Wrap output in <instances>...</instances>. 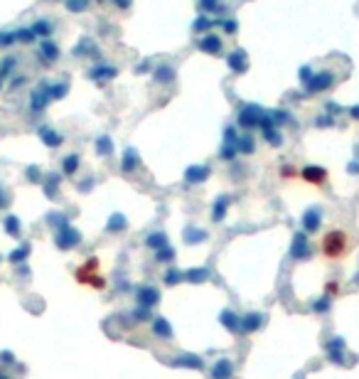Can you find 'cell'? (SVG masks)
<instances>
[{
	"instance_id": "ffe728a7",
	"label": "cell",
	"mask_w": 359,
	"mask_h": 379,
	"mask_svg": "<svg viewBox=\"0 0 359 379\" xmlns=\"http://www.w3.org/2000/svg\"><path fill=\"white\" fill-rule=\"evenodd\" d=\"M111 150H113V143H111V138L103 133V136H99L96 138V153L99 155H111Z\"/></svg>"
},
{
	"instance_id": "ab89813d",
	"label": "cell",
	"mask_w": 359,
	"mask_h": 379,
	"mask_svg": "<svg viewBox=\"0 0 359 379\" xmlns=\"http://www.w3.org/2000/svg\"><path fill=\"white\" fill-rule=\"evenodd\" d=\"M113 3L121 8V10H131V5H133V0H113Z\"/></svg>"
},
{
	"instance_id": "484cf974",
	"label": "cell",
	"mask_w": 359,
	"mask_h": 379,
	"mask_svg": "<svg viewBox=\"0 0 359 379\" xmlns=\"http://www.w3.org/2000/svg\"><path fill=\"white\" fill-rule=\"evenodd\" d=\"M64 5L69 13H84L89 8V0H64Z\"/></svg>"
},
{
	"instance_id": "cb8c5ba5",
	"label": "cell",
	"mask_w": 359,
	"mask_h": 379,
	"mask_svg": "<svg viewBox=\"0 0 359 379\" xmlns=\"http://www.w3.org/2000/svg\"><path fill=\"white\" fill-rule=\"evenodd\" d=\"M271 119H273V123L281 128L283 123H288L291 121V113L286 111V108H278V111H271Z\"/></svg>"
},
{
	"instance_id": "30bf717a",
	"label": "cell",
	"mask_w": 359,
	"mask_h": 379,
	"mask_svg": "<svg viewBox=\"0 0 359 379\" xmlns=\"http://www.w3.org/2000/svg\"><path fill=\"white\" fill-rule=\"evenodd\" d=\"M79 241V234L74 232V226H59V234H57V246L69 249Z\"/></svg>"
},
{
	"instance_id": "7dc6e473",
	"label": "cell",
	"mask_w": 359,
	"mask_h": 379,
	"mask_svg": "<svg viewBox=\"0 0 359 379\" xmlns=\"http://www.w3.org/2000/svg\"><path fill=\"white\" fill-rule=\"evenodd\" d=\"M0 89H3V79H0Z\"/></svg>"
},
{
	"instance_id": "e575fe53",
	"label": "cell",
	"mask_w": 359,
	"mask_h": 379,
	"mask_svg": "<svg viewBox=\"0 0 359 379\" xmlns=\"http://www.w3.org/2000/svg\"><path fill=\"white\" fill-rule=\"evenodd\" d=\"M54 187H57V175H50V180H47V197H54Z\"/></svg>"
},
{
	"instance_id": "5bb4252c",
	"label": "cell",
	"mask_w": 359,
	"mask_h": 379,
	"mask_svg": "<svg viewBox=\"0 0 359 379\" xmlns=\"http://www.w3.org/2000/svg\"><path fill=\"white\" fill-rule=\"evenodd\" d=\"M37 133H39V138H42L50 148H57V145H62V143H64V136H62V133H57V131H54V128H50V126H42Z\"/></svg>"
},
{
	"instance_id": "7a4b0ae2",
	"label": "cell",
	"mask_w": 359,
	"mask_h": 379,
	"mask_svg": "<svg viewBox=\"0 0 359 379\" xmlns=\"http://www.w3.org/2000/svg\"><path fill=\"white\" fill-rule=\"evenodd\" d=\"M263 113H266V108H261L256 103H246L241 111L236 113V123L241 126V128H258Z\"/></svg>"
},
{
	"instance_id": "f6af8a7d",
	"label": "cell",
	"mask_w": 359,
	"mask_h": 379,
	"mask_svg": "<svg viewBox=\"0 0 359 379\" xmlns=\"http://www.w3.org/2000/svg\"><path fill=\"white\" fill-rule=\"evenodd\" d=\"M349 172H352V175L359 172V163H352V165H349Z\"/></svg>"
},
{
	"instance_id": "d6986e66",
	"label": "cell",
	"mask_w": 359,
	"mask_h": 379,
	"mask_svg": "<svg viewBox=\"0 0 359 379\" xmlns=\"http://www.w3.org/2000/svg\"><path fill=\"white\" fill-rule=\"evenodd\" d=\"M32 32H34V37H42V40H50V34L54 32V25H52L50 20H37V22L32 25Z\"/></svg>"
},
{
	"instance_id": "f1b7e54d",
	"label": "cell",
	"mask_w": 359,
	"mask_h": 379,
	"mask_svg": "<svg viewBox=\"0 0 359 379\" xmlns=\"http://www.w3.org/2000/svg\"><path fill=\"white\" fill-rule=\"evenodd\" d=\"M5 232H8L10 237H17V234H20V222H17V217H8V219H5Z\"/></svg>"
},
{
	"instance_id": "d590c367",
	"label": "cell",
	"mask_w": 359,
	"mask_h": 379,
	"mask_svg": "<svg viewBox=\"0 0 359 379\" xmlns=\"http://www.w3.org/2000/svg\"><path fill=\"white\" fill-rule=\"evenodd\" d=\"M207 234L205 232H192V226L187 229V241H197V239H205Z\"/></svg>"
},
{
	"instance_id": "8d00e7d4",
	"label": "cell",
	"mask_w": 359,
	"mask_h": 379,
	"mask_svg": "<svg viewBox=\"0 0 359 379\" xmlns=\"http://www.w3.org/2000/svg\"><path fill=\"white\" fill-rule=\"evenodd\" d=\"M315 126H320V128L332 126V119H330V116H317V119H315Z\"/></svg>"
},
{
	"instance_id": "44dd1931",
	"label": "cell",
	"mask_w": 359,
	"mask_h": 379,
	"mask_svg": "<svg viewBox=\"0 0 359 379\" xmlns=\"http://www.w3.org/2000/svg\"><path fill=\"white\" fill-rule=\"evenodd\" d=\"M15 40L22 42V45L34 42V32H32V27H20V30H15Z\"/></svg>"
},
{
	"instance_id": "4316f807",
	"label": "cell",
	"mask_w": 359,
	"mask_h": 379,
	"mask_svg": "<svg viewBox=\"0 0 359 379\" xmlns=\"http://www.w3.org/2000/svg\"><path fill=\"white\" fill-rule=\"evenodd\" d=\"M15 42H17L15 40V30H3V32H0V47H10Z\"/></svg>"
},
{
	"instance_id": "5b68a950",
	"label": "cell",
	"mask_w": 359,
	"mask_h": 379,
	"mask_svg": "<svg viewBox=\"0 0 359 379\" xmlns=\"http://www.w3.org/2000/svg\"><path fill=\"white\" fill-rule=\"evenodd\" d=\"M86 77L94 82V84H106V82H111V79H116L118 77V69L113 67V64H94L89 71H86Z\"/></svg>"
},
{
	"instance_id": "2e32d148",
	"label": "cell",
	"mask_w": 359,
	"mask_h": 379,
	"mask_svg": "<svg viewBox=\"0 0 359 379\" xmlns=\"http://www.w3.org/2000/svg\"><path fill=\"white\" fill-rule=\"evenodd\" d=\"M140 165V158H138V153H136V148H128L126 153H123V163H121V170L123 172H133L136 168Z\"/></svg>"
},
{
	"instance_id": "8992f818",
	"label": "cell",
	"mask_w": 359,
	"mask_h": 379,
	"mask_svg": "<svg viewBox=\"0 0 359 379\" xmlns=\"http://www.w3.org/2000/svg\"><path fill=\"white\" fill-rule=\"evenodd\" d=\"M197 50L205 52V54H212V57H219L224 52V42L219 34H202L197 40Z\"/></svg>"
},
{
	"instance_id": "ac0fdd59",
	"label": "cell",
	"mask_w": 359,
	"mask_h": 379,
	"mask_svg": "<svg viewBox=\"0 0 359 379\" xmlns=\"http://www.w3.org/2000/svg\"><path fill=\"white\" fill-rule=\"evenodd\" d=\"M96 52H99V50H96V45L89 40V37H84V40H82V42H79V45L74 47V57H89V54L99 57Z\"/></svg>"
},
{
	"instance_id": "f35d334b",
	"label": "cell",
	"mask_w": 359,
	"mask_h": 379,
	"mask_svg": "<svg viewBox=\"0 0 359 379\" xmlns=\"http://www.w3.org/2000/svg\"><path fill=\"white\" fill-rule=\"evenodd\" d=\"M148 69H150V62H140V64H136V74H148Z\"/></svg>"
},
{
	"instance_id": "3957f363",
	"label": "cell",
	"mask_w": 359,
	"mask_h": 379,
	"mask_svg": "<svg viewBox=\"0 0 359 379\" xmlns=\"http://www.w3.org/2000/svg\"><path fill=\"white\" fill-rule=\"evenodd\" d=\"M50 101H52V84H50V82H39V84L32 89V96H30V108H32V113L45 111Z\"/></svg>"
},
{
	"instance_id": "8fae6325",
	"label": "cell",
	"mask_w": 359,
	"mask_h": 379,
	"mask_svg": "<svg viewBox=\"0 0 359 379\" xmlns=\"http://www.w3.org/2000/svg\"><path fill=\"white\" fill-rule=\"evenodd\" d=\"M320 219H323V212L320 207H310L303 217V226H305V232H317V226H320Z\"/></svg>"
},
{
	"instance_id": "6da1fadb",
	"label": "cell",
	"mask_w": 359,
	"mask_h": 379,
	"mask_svg": "<svg viewBox=\"0 0 359 379\" xmlns=\"http://www.w3.org/2000/svg\"><path fill=\"white\" fill-rule=\"evenodd\" d=\"M323 254L327 258H340L347 254V234L335 229V232H327L325 239H323Z\"/></svg>"
},
{
	"instance_id": "ba28073f",
	"label": "cell",
	"mask_w": 359,
	"mask_h": 379,
	"mask_svg": "<svg viewBox=\"0 0 359 379\" xmlns=\"http://www.w3.org/2000/svg\"><path fill=\"white\" fill-rule=\"evenodd\" d=\"M226 64H229V69L234 74H244V71H249V54L244 50H234L226 57Z\"/></svg>"
},
{
	"instance_id": "b9f144b4",
	"label": "cell",
	"mask_w": 359,
	"mask_h": 379,
	"mask_svg": "<svg viewBox=\"0 0 359 379\" xmlns=\"http://www.w3.org/2000/svg\"><path fill=\"white\" fill-rule=\"evenodd\" d=\"M22 84H25V77H15L13 84H10V89H17V86H22Z\"/></svg>"
},
{
	"instance_id": "f546056e",
	"label": "cell",
	"mask_w": 359,
	"mask_h": 379,
	"mask_svg": "<svg viewBox=\"0 0 359 379\" xmlns=\"http://www.w3.org/2000/svg\"><path fill=\"white\" fill-rule=\"evenodd\" d=\"M219 27L224 34H236L239 32V22L236 20H219Z\"/></svg>"
},
{
	"instance_id": "bcb514c9",
	"label": "cell",
	"mask_w": 359,
	"mask_h": 379,
	"mask_svg": "<svg viewBox=\"0 0 359 379\" xmlns=\"http://www.w3.org/2000/svg\"><path fill=\"white\" fill-rule=\"evenodd\" d=\"M5 202V197H3V192H0V205H3Z\"/></svg>"
},
{
	"instance_id": "4fadbf2b",
	"label": "cell",
	"mask_w": 359,
	"mask_h": 379,
	"mask_svg": "<svg viewBox=\"0 0 359 379\" xmlns=\"http://www.w3.org/2000/svg\"><path fill=\"white\" fill-rule=\"evenodd\" d=\"M217 25H219V20H212L209 15H199V17L192 22V32H197V34H199V32H202V34H209Z\"/></svg>"
},
{
	"instance_id": "603a6c76",
	"label": "cell",
	"mask_w": 359,
	"mask_h": 379,
	"mask_svg": "<svg viewBox=\"0 0 359 379\" xmlns=\"http://www.w3.org/2000/svg\"><path fill=\"white\" fill-rule=\"evenodd\" d=\"M226 205H229V197L224 195V197H219L217 202H214V222H219V219H224V214H226Z\"/></svg>"
},
{
	"instance_id": "7bdbcfd3",
	"label": "cell",
	"mask_w": 359,
	"mask_h": 379,
	"mask_svg": "<svg viewBox=\"0 0 359 379\" xmlns=\"http://www.w3.org/2000/svg\"><path fill=\"white\" fill-rule=\"evenodd\" d=\"M349 116H352L354 121H359V106H352V108H349Z\"/></svg>"
},
{
	"instance_id": "d4e9b609",
	"label": "cell",
	"mask_w": 359,
	"mask_h": 379,
	"mask_svg": "<svg viewBox=\"0 0 359 379\" xmlns=\"http://www.w3.org/2000/svg\"><path fill=\"white\" fill-rule=\"evenodd\" d=\"M15 64H17V59H15V57H5V59H3V64H0V79L10 77L13 69H15Z\"/></svg>"
},
{
	"instance_id": "ee69618b",
	"label": "cell",
	"mask_w": 359,
	"mask_h": 379,
	"mask_svg": "<svg viewBox=\"0 0 359 379\" xmlns=\"http://www.w3.org/2000/svg\"><path fill=\"white\" fill-rule=\"evenodd\" d=\"M27 177H30V180H39V172H37V168H30Z\"/></svg>"
},
{
	"instance_id": "836d02e7",
	"label": "cell",
	"mask_w": 359,
	"mask_h": 379,
	"mask_svg": "<svg viewBox=\"0 0 359 379\" xmlns=\"http://www.w3.org/2000/svg\"><path fill=\"white\" fill-rule=\"evenodd\" d=\"M27 254H30V244H22V246H20V251H15L10 258H13V261H20V258H25Z\"/></svg>"
},
{
	"instance_id": "e0dca14e",
	"label": "cell",
	"mask_w": 359,
	"mask_h": 379,
	"mask_svg": "<svg viewBox=\"0 0 359 379\" xmlns=\"http://www.w3.org/2000/svg\"><path fill=\"white\" fill-rule=\"evenodd\" d=\"M185 177H187V182H202V180L209 177V168H207V165H192V168L185 172Z\"/></svg>"
},
{
	"instance_id": "277c9868",
	"label": "cell",
	"mask_w": 359,
	"mask_h": 379,
	"mask_svg": "<svg viewBox=\"0 0 359 379\" xmlns=\"http://www.w3.org/2000/svg\"><path fill=\"white\" fill-rule=\"evenodd\" d=\"M332 86H335V74L327 71V69L315 71V74H312V79L305 84L308 94H323V91H330Z\"/></svg>"
},
{
	"instance_id": "9a60e30c",
	"label": "cell",
	"mask_w": 359,
	"mask_h": 379,
	"mask_svg": "<svg viewBox=\"0 0 359 379\" xmlns=\"http://www.w3.org/2000/svg\"><path fill=\"white\" fill-rule=\"evenodd\" d=\"M197 10H199V15H209V13L224 15V5L219 0H197Z\"/></svg>"
},
{
	"instance_id": "c3c4849f",
	"label": "cell",
	"mask_w": 359,
	"mask_h": 379,
	"mask_svg": "<svg viewBox=\"0 0 359 379\" xmlns=\"http://www.w3.org/2000/svg\"><path fill=\"white\" fill-rule=\"evenodd\" d=\"M45 3H54V0H45Z\"/></svg>"
},
{
	"instance_id": "74e56055",
	"label": "cell",
	"mask_w": 359,
	"mask_h": 379,
	"mask_svg": "<svg viewBox=\"0 0 359 379\" xmlns=\"http://www.w3.org/2000/svg\"><path fill=\"white\" fill-rule=\"evenodd\" d=\"M148 244H150V246H157V244H165V234H153V237L148 239Z\"/></svg>"
},
{
	"instance_id": "d6a6232c",
	"label": "cell",
	"mask_w": 359,
	"mask_h": 379,
	"mask_svg": "<svg viewBox=\"0 0 359 379\" xmlns=\"http://www.w3.org/2000/svg\"><path fill=\"white\" fill-rule=\"evenodd\" d=\"M312 74H315V71H312V67H308V64H305V67H300L298 77H300V82H303V84H308V82L312 79Z\"/></svg>"
},
{
	"instance_id": "1f68e13d",
	"label": "cell",
	"mask_w": 359,
	"mask_h": 379,
	"mask_svg": "<svg viewBox=\"0 0 359 379\" xmlns=\"http://www.w3.org/2000/svg\"><path fill=\"white\" fill-rule=\"evenodd\" d=\"M67 91H69V86H67L64 82L52 84V99H64V96H67Z\"/></svg>"
},
{
	"instance_id": "52a82bcc",
	"label": "cell",
	"mask_w": 359,
	"mask_h": 379,
	"mask_svg": "<svg viewBox=\"0 0 359 379\" xmlns=\"http://www.w3.org/2000/svg\"><path fill=\"white\" fill-rule=\"evenodd\" d=\"M59 47H57V42H52V40H42V45H39V50H37V57H39V62L42 64H54L57 59H59Z\"/></svg>"
},
{
	"instance_id": "60d3db41",
	"label": "cell",
	"mask_w": 359,
	"mask_h": 379,
	"mask_svg": "<svg viewBox=\"0 0 359 379\" xmlns=\"http://www.w3.org/2000/svg\"><path fill=\"white\" fill-rule=\"evenodd\" d=\"M327 113H342V106H340V103H332V101H330V103H327Z\"/></svg>"
},
{
	"instance_id": "9c48e42d",
	"label": "cell",
	"mask_w": 359,
	"mask_h": 379,
	"mask_svg": "<svg viewBox=\"0 0 359 379\" xmlns=\"http://www.w3.org/2000/svg\"><path fill=\"white\" fill-rule=\"evenodd\" d=\"M153 79H155L157 84H170V82H175V67H170V64H157V67L153 69Z\"/></svg>"
},
{
	"instance_id": "83f0119b",
	"label": "cell",
	"mask_w": 359,
	"mask_h": 379,
	"mask_svg": "<svg viewBox=\"0 0 359 379\" xmlns=\"http://www.w3.org/2000/svg\"><path fill=\"white\" fill-rule=\"evenodd\" d=\"M239 150H241V153H254V138L251 136H239Z\"/></svg>"
},
{
	"instance_id": "7402d4cb",
	"label": "cell",
	"mask_w": 359,
	"mask_h": 379,
	"mask_svg": "<svg viewBox=\"0 0 359 379\" xmlns=\"http://www.w3.org/2000/svg\"><path fill=\"white\" fill-rule=\"evenodd\" d=\"M62 170H64L67 175H74V172L79 170V155H67V158L62 160Z\"/></svg>"
},
{
	"instance_id": "4dcf8cb0",
	"label": "cell",
	"mask_w": 359,
	"mask_h": 379,
	"mask_svg": "<svg viewBox=\"0 0 359 379\" xmlns=\"http://www.w3.org/2000/svg\"><path fill=\"white\" fill-rule=\"evenodd\" d=\"M123 226H126V219H123L121 214H113L111 222H108V232H121Z\"/></svg>"
},
{
	"instance_id": "7c38bea8",
	"label": "cell",
	"mask_w": 359,
	"mask_h": 379,
	"mask_svg": "<svg viewBox=\"0 0 359 379\" xmlns=\"http://www.w3.org/2000/svg\"><path fill=\"white\" fill-rule=\"evenodd\" d=\"M303 180H308V182H312V185H317V182H325V177H327V170L325 168H320V165H308V168H303Z\"/></svg>"
}]
</instances>
